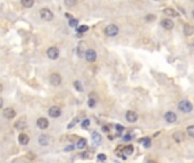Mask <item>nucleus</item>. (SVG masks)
<instances>
[{"label":"nucleus","instance_id":"34","mask_svg":"<svg viewBox=\"0 0 194 163\" xmlns=\"http://www.w3.org/2000/svg\"><path fill=\"white\" fill-rule=\"evenodd\" d=\"M84 52H85V51H83V50H82V44H79V47H78V49H77L78 55H79V57H82V55L84 54Z\"/></svg>","mask_w":194,"mask_h":163},{"label":"nucleus","instance_id":"35","mask_svg":"<svg viewBox=\"0 0 194 163\" xmlns=\"http://www.w3.org/2000/svg\"><path fill=\"white\" fill-rule=\"evenodd\" d=\"M77 122H78V119L76 118V119H74L73 121H72L70 123H69V125H68V127H67V128H69V129H70V128H73V126H74L75 123H77Z\"/></svg>","mask_w":194,"mask_h":163},{"label":"nucleus","instance_id":"5","mask_svg":"<svg viewBox=\"0 0 194 163\" xmlns=\"http://www.w3.org/2000/svg\"><path fill=\"white\" fill-rule=\"evenodd\" d=\"M47 55H48L51 60H56V59L59 57V50H58L56 47H50V48L47 50Z\"/></svg>","mask_w":194,"mask_h":163},{"label":"nucleus","instance_id":"10","mask_svg":"<svg viewBox=\"0 0 194 163\" xmlns=\"http://www.w3.org/2000/svg\"><path fill=\"white\" fill-rule=\"evenodd\" d=\"M139 119V114L134 111H127L126 112V120L128 122H135Z\"/></svg>","mask_w":194,"mask_h":163},{"label":"nucleus","instance_id":"8","mask_svg":"<svg viewBox=\"0 0 194 163\" xmlns=\"http://www.w3.org/2000/svg\"><path fill=\"white\" fill-rule=\"evenodd\" d=\"M48 113L52 118H58V117L61 116V109L58 108V107H51V108L49 109Z\"/></svg>","mask_w":194,"mask_h":163},{"label":"nucleus","instance_id":"15","mask_svg":"<svg viewBox=\"0 0 194 163\" xmlns=\"http://www.w3.org/2000/svg\"><path fill=\"white\" fill-rule=\"evenodd\" d=\"M28 140H30V138H28V136L26 134H21L18 136V142H19L21 145H27Z\"/></svg>","mask_w":194,"mask_h":163},{"label":"nucleus","instance_id":"37","mask_svg":"<svg viewBox=\"0 0 194 163\" xmlns=\"http://www.w3.org/2000/svg\"><path fill=\"white\" fill-rule=\"evenodd\" d=\"M123 139H124L125 142H128V140H130V139H132V136L129 135V134H126V135L123 137Z\"/></svg>","mask_w":194,"mask_h":163},{"label":"nucleus","instance_id":"7","mask_svg":"<svg viewBox=\"0 0 194 163\" xmlns=\"http://www.w3.org/2000/svg\"><path fill=\"white\" fill-rule=\"evenodd\" d=\"M37 126H38V128L44 130V129H47V128L49 127V121H48L47 118L41 117V118H39V119L37 120Z\"/></svg>","mask_w":194,"mask_h":163},{"label":"nucleus","instance_id":"23","mask_svg":"<svg viewBox=\"0 0 194 163\" xmlns=\"http://www.w3.org/2000/svg\"><path fill=\"white\" fill-rule=\"evenodd\" d=\"M92 139H93L94 143L99 144V143L101 142V136H100L99 133H93V134H92Z\"/></svg>","mask_w":194,"mask_h":163},{"label":"nucleus","instance_id":"41","mask_svg":"<svg viewBox=\"0 0 194 163\" xmlns=\"http://www.w3.org/2000/svg\"><path fill=\"white\" fill-rule=\"evenodd\" d=\"M2 88H3V87H2V85L0 84V92H2Z\"/></svg>","mask_w":194,"mask_h":163},{"label":"nucleus","instance_id":"18","mask_svg":"<svg viewBox=\"0 0 194 163\" xmlns=\"http://www.w3.org/2000/svg\"><path fill=\"white\" fill-rule=\"evenodd\" d=\"M76 146H77V149H85V146H86V139H85V138H79L77 144H76Z\"/></svg>","mask_w":194,"mask_h":163},{"label":"nucleus","instance_id":"9","mask_svg":"<svg viewBox=\"0 0 194 163\" xmlns=\"http://www.w3.org/2000/svg\"><path fill=\"white\" fill-rule=\"evenodd\" d=\"M165 119L169 123H174V122H176V120H177V116L173 111H168V112L165 113Z\"/></svg>","mask_w":194,"mask_h":163},{"label":"nucleus","instance_id":"22","mask_svg":"<svg viewBox=\"0 0 194 163\" xmlns=\"http://www.w3.org/2000/svg\"><path fill=\"white\" fill-rule=\"evenodd\" d=\"M21 1H22V5L26 8H31L34 5V0H21Z\"/></svg>","mask_w":194,"mask_h":163},{"label":"nucleus","instance_id":"42","mask_svg":"<svg viewBox=\"0 0 194 163\" xmlns=\"http://www.w3.org/2000/svg\"><path fill=\"white\" fill-rule=\"evenodd\" d=\"M155 1H159V0H155Z\"/></svg>","mask_w":194,"mask_h":163},{"label":"nucleus","instance_id":"12","mask_svg":"<svg viewBox=\"0 0 194 163\" xmlns=\"http://www.w3.org/2000/svg\"><path fill=\"white\" fill-rule=\"evenodd\" d=\"M161 26L164 27L165 29H173V27H174V22H173L171 19H169V18H166V19L161 21Z\"/></svg>","mask_w":194,"mask_h":163},{"label":"nucleus","instance_id":"24","mask_svg":"<svg viewBox=\"0 0 194 163\" xmlns=\"http://www.w3.org/2000/svg\"><path fill=\"white\" fill-rule=\"evenodd\" d=\"M74 87L76 88V91H78V92H83V86H82V84H81L79 81L74 82Z\"/></svg>","mask_w":194,"mask_h":163},{"label":"nucleus","instance_id":"27","mask_svg":"<svg viewBox=\"0 0 194 163\" xmlns=\"http://www.w3.org/2000/svg\"><path fill=\"white\" fill-rule=\"evenodd\" d=\"M186 131H187V134H188L190 137H192V138H193L194 137V126H192V125H191V126H188V127H187V129H186Z\"/></svg>","mask_w":194,"mask_h":163},{"label":"nucleus","instance_id":"29","mask_svg":"<svg viewBox=\"0 0 194 163\" xmlns=\"http://www.w3.org/2000/svg\"><path fill=\"white\" fill-rule=\"evenodd\" d=\"M88 104H89V107H90V108H94V107H95V104H97V100H94V99H89Z\"/></svg>","mask_w":194,"mask_h":163},{"label":"nucleus","instance_id":"31","mask_svg":"<svg viewBox=\"0 0 194 163\" xmlns=\"http://www.w3.org/2000/svg\"><path fill=\"white\" fill-rule=\"evenodd\" d=\"M155 15H148V16H145V21L146 22H152V21H155Z\"/></svg>","mask_w":194,"mask_h":163},{"label":"nucleus","instance_id":"30","mask_svg":"<svg viewBox=\"0 0 194 163\" xmlns=\"http://www.w3.org/2000/svg\"><path fill=\"white\" fill-rule=\"evenodd\" d=\"M89 126H90V120H89V119H85V120H83V121H82V127H83L84 129H85V128H88Z\"/></svg>","mask_w":194,"mask_h":163},{"label":"nucleus","instance_id":"21","mask_svg":"<svg viewBox=\"0 0 194 163\" xmlns=\"http://www.w3.org/2000/svg\"><path fill=\"white\" fill-rule=\"evenodd\" d=\"M140 142L143 144V146H144V147H146V149L151 146V140H150V138H148V137H145V138H141V139H140Z\"/></svg>","mask_w":194,"mask_h":163},{"label":"nucleus","instance_id":"3","mask_svg":"<svg viewBox=\"0 0 194 163\" xmlns=\"http://www.w3.org/2000/svg\"><path fill=\"white\" fill-rule=\"evenodd\" d=\"M40 15H41V18L44 19V21H52L53 19V13H52L50 9H48V8L41 9Z\"/></svg>","mask_w":194,"mask_h":163},{"label":"nucleus","instance_id":"16","mask_svg":"<svg viewBox=\"0 0 194 163\" xmlns=\"http://www.w3.org/2000/svg\"><path fill=\"white\" fill-rule=\"evenodd\" d=\"M173 137H174V139H175L177 143H182V142L184 140V134H183L182 131H176V133L173 135Z\"/></svg>","mask_w":194,"mask_h":163},{"label":"nucleus","instance_id":"2","mask_svg":"<svg viewBox=\"0 0 194 163\" xmlns=\"http://www.w3.org/2000/svg\"><path fill=\"white\" fill-rule=\"evenodd\" d=\"M118 32H119V28H118V26L115 25V24H110V25H108V26L106 27V29H104L106 35L109 36V38H114V36H116L117 34H118Z\"/></svg>","mask_w":194,"mask_h":163},{"label":"nucleus","instance_id":"39","mask_svg":"<svg viewBox=\"0 0 194 163\" xmlns=\"http://www.w3.org/2000/svg\"><path fill=\"white\" fill-rule=\"evenodd\" d=\"M65 16H66V17H67V18H68V19H70V18H73V16H72V15H70V14H65Z\"/></svg>","mask_w":194,"mask_h":163},{"label":"nucleus","instance_id":"25","mask_svg":"<svg viewBox=\"0 0 194 163\" xmlns=\"http://www.w3.org/2000/svg\"><path fill=\"white\" fill-rule=\"evenodd\" d=\"M68 24H69V26L70 27H77L78 26V21L76 18H70L69 19V22H68Z\"/></svg>","mask_w":194,"mask_h":163},{"label":"nucleus","instance_id":"19","mask_svg":"<svg viewBox=\"0 0 194 163\" xmlns=\"http://www.w3.org/2000/svg\"><path fill=\"white\" fill-rule=\"evenodd\" d=\"M133 152H134V147L132 145H127L123 149V153L125 155H130V154H133Z\"/></svg>","mask_w":194,"mask_h":163},{"label":"nucleus","instance_id":"26","mask_svg":"<svg viewBox=\"0 0 194 163\" xmlns=\"http://www.w3.org/2000/svg\"><path fill=\"white\" fill-rule=\"evenodd\" d=\"M76 29H77L78 33H84V32H86L88 29H89V26H86V25H82V26H77L76 27Z\"/></svg>","mask_w":194,"mask_h":163},{"label":"nucleus","instance_id":"17","mask_svg":"<svg viewBox=\"0 0 194 163\" xmlns=\"http://www.w3.org/2000/svg\"><path fill=\"white\" fill-rule=\"evenodd\" d=\"M39 143L40 145H42V146H47L48 145V143H49V138H48V136L46 135H41L39 137Z\"/></svg>","mask_w":194,"mask_h":163},{"label":"nucleus","instance_id":"1","mask_svg":"<svg viewBox=\"0 0 194 163\" xmlns=\"http://www.w3.org/2000/svg\"><path fill=\"white\" fill-rule=\"evenodd\" d=\"M178 109L181 110L182 112H184V113H190L193 110V105H192V103L190 101L182 100L181 102L178 103Z\"/></svg>","mask_w":194,"mask_h":163},{"label":"nucleus","instance_id":"20","mask_svg":"<svg viewBox=\"0 0 194 163\" xmlns=\"http://www.w3.org/2000/svg\"><path fill=\"white\" fill-rule=\"evenodd\" d=\"M184 33H185V35H187V36L192 35V34H193V27L191 26V25H185V26H184Z\"/></svg>","mask_w":194,"mask_h":163},{"label":"nucleus","instance_id":"11","mask_svg":"<svg viewBox=\"0 0 194 163\" xmlns=\"http://www.w3.org/2000/svg\"><path fill=\"white\" fill-rule=\"evenodd\" d=\"M3 116L7 119H13L16 117V111L13 108H6L3 110Z\"/></svg>","mask_w":194,"mask_h":163},{"label":"nucleus","instance_id":"28","mask_svg":"<svg viewBox=\"0 0 194 163\" xmlns=\"http://www.w3.org/2000/svg\"><path fill=\"white\" fill-rule=\"evenodd\" d=\"M77 3V0H65V5L68 7H73Z\"/></svg>","mask_w":194,"mask_h":163},{"label":"nucleus","instance_id":"40","mask_svg":"<svg viewBox=\"0 0 194 163\" xmlns=\"http://www.w3.org/2000/svg\"><path fill=\"white\" fill-rule=\"evenodd\" d=\"M2 105H3V101H2V99L0 97V108H1Z\"/></svg>","mask_w":194,"mask_h":163},{"label":"nucleus","instance_id":"13","mask_svg":"<svg viewBox=\"0 0 194 163\" xmlns=\"http://www.w3.org/2000/svg\"><path fill=\"white\" fill-rule=\"evenodd\" d=\"M164 14L167 15V16H169V17H177V16H178V13H177L175 9L170 8V7L165 8V9H164Z\"/></svg>","mask_w":194,"mask_h":163},{"label":"nucleus","instance_id":"14","mask_svg":"<svg viewBox=\"0 0 194 163\" xmlns=\"http://www.w3.org/2000/svg\"><path fill=\"white\" fill-rule=\"evenodd\" d=\"M26 126H27V123H26L25 119H19V120H17V121H16V123H15V127H16V129H19V130H22V129H25Z\"/></svg>","mask_w":194,"mask_h":163},{"label":"nucleus","instance_id":"38","mask_svg":"<svg viewBox=\"0 0 194 163\" xmlns=\"http://www.w3.org/2000/svg\"><path fill=\"white\" fill-rule=\"evenodd\" d=\"M102 130H104V133H108V131H109V128H108V126H104V127H102Z\"/></svg>","mask_w":194,"mask_h":163},{"label":"nucleus","instance_id":"32","mask_svg":"<svg viewBox=\"0 0 194 163\" xmlns=\"http://www.w3.org/2000/svg\"><path fill=\"white\" fill-rule=\"evenodd\" d=\"M116 130L117 133H118V135L124 130V126H122V125H116Z\"/></svg>","mask_w":194,"mask_h":163},{"label":"nucleus","instance_id":"6","mask_svg":"<svg viewBox=\"0 0 194 163\" xmlns=\"http://www.w3.org/2000/svg\"><path fill=\"white\" fill-rule=\"evenodd\" d=\"M84 55H85V59L89 61V62H94L97 60V52L93 50V49H89L84 52Z\"/></svg>","mask_w":194,"mask_h":163},{"label":"nucleus","instance_id":"36","mask_svg":"<svg viewBox=\"0 0 194 163\" xmlns=\"http://www.w3.org/2000/svg\"><path fill=\"white\" fill-rule=\"evenodd\" d=\"M75 149V146L74 145H69V146H66L64 149L65 152H69V151H73V149Z\"/></svg>","mask_w":194,"mask_h":163},{"label":"nucleus","instance_id":"4","mask_svg":"<svg viewBox=\"0 0 194 163\" xmlns=\"http://www.w3.org/2000/svg\"><path fill=\"white\" fill-rule=\"evenodd\" d=\"M49 81H50V84H51V85H53V86H58V85L61 84L63 78H61V76H60L59 74L55 73V74H51V75H50Z\"/></svg>","mask_w":194,"mask_h":163},{"label":"nucleus","instance_id":"33","mask_svg":"<svg viewBox=\"0 0 194 163\" xmlns=\"http://www.w3.org/2000/svg\"><path fill=\"white\" fill-rule=\"evenodd\" d=\"M107 160V156L104 154H99L98 155V161H106Z\"/></svg>","mask_w":194,"mask_h":163}]
</instances>
